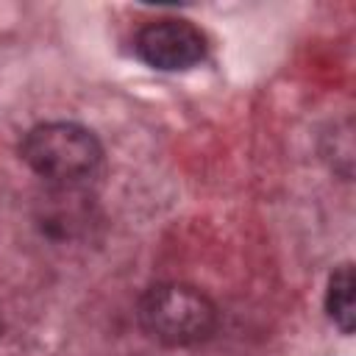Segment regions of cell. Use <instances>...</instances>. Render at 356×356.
Instances as JSON below:
<instances>
[{"mask_svg":"<svg viewBox=\"0 0 356 356\" xmlns=\"http://www.w3.org/2000/svg\"><path fill=\"white\" fill-rule=\"evenodd\" d=\"M142 331L172 348L197 345L217 328V306L189 284H156L139 298Z\"/></svg>","mask_w":356,"mask_h":356,"instance_id":"1","label":"cell"},{"mask_svg":"<svg viewBox=\"0 0 356 356\" xmlns=\"http://www.w3.org/2000/svg\"><path fill=\"white\" fill-rule=\"evenodd\" d=\"M19 156L36 175L58 186H75L100 167L103 147L78 122H42L25 134Z\"/></svg>","mask_w":356,"mask_h":356,"instance_id":"2","label":"cell"},{"mask_svg":"<svg viewBox=\"0 0 356 356\" xmlns=\"http://www.w3.org/2000/svg\"><path fill=\"white\" fill-rule=\"evenodd\" d=\"M136 56L161 72H181L203 61L206 36L186 19H156L147 22L134 39Z\"/></svg>","mask_w":356,"mask_h":356,"instance_id":"3","label":"cell"},{"mask_svg":"<svg viewBox=\"0 0 356 356\" xmlns=\"http://www.w3.org/2000/svg\"><path fill=\"white\" fill-rule=\"evenodd\" d=\"M325 312L339 325L342 334H353L356 325V278L350 264H339L325 289Z\"/></svg>","mask_w":356,"mask_h":356,"instance_id":"4","label":"cell"}]
</instances>
